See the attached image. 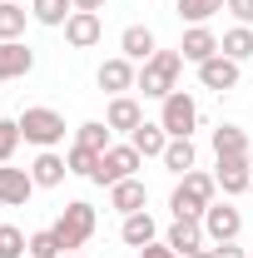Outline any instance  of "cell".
<instances>
[{
  "instance_id": "6da1fadb",
  "label": "cell",
  "mask_w": 253,
  "mask_h": 258,
  "mask_svg": "<svg viewBox=\"0 0 253 258\" xmlns=\"http://www.w3.org/2000/svg\"><path fill=\"white\" fill-rule=\"evenodd\" d=\"M214 194H219V179L189 169V174L174 184V194H169V209H174V219H204V209L214 204Z\"/></svg>"
},
{
  "instance_id": "7a4b0ae2",
  "label": "cell",
  "mask_w": 253,
  "mask_h": 258,
  "mask_svg": "<svg viewBox=\"0 0 253 258\" xmlns=\"http://www.w3.org/2000/svg\"><path fill=\"white\" fill-rule=\"evenodd\" d=\"M95 224H99L95 204H85V199H75V204H65V209H60V219H55L50 228L60 233L65 253H75V248H85V243L95 238Z\"/></svg>"
},
{
  "instance_id": "3957f363",
  "label": "cell",
  "mask_w": 253,
  "mask_h": 258,
  "mask_svg": "<svg viewBox=\"0 0 253 258\" xmlns=\"http://www.w3.org/2000/svg\"><path fill=\"white\" fill-rule=\"evenodd\" d=\"M179 75H184V55H179V50H159L154 60L139 70V90L149 99H169L179 90Z\"/></svg>"
},
{
  "instance_id": "277c9868",
  "label": "cell",
  "mask_w": 253,
  "mask_h": 258,
  "mask_svg": "<svg viewBox=\"0 0 253 258\" xmlns=\"http://www.w3.org/2000/svg\"><path fill=\"white\" fill-rule=\"evenodd\" d=\"M20 134H25V144L55 149V144L65 139V114H60V109H50V104H30V109L20 114Z\"/></svg>"
},
{
  "instance_id": "5b68a950",
  "label": "cell",
  "mask_w": 253,
  "mask_h": 258,
  "mask_svg": "<svg viewBox=\"0 0 253 258\" xmlns=\"http://www.w3.org/2000/svg\"><path fill=\"white\" fill-rule=\"evenodd\" d=\"M144 164V154L134 149V144H109L104 154H99V169L90 184H99V189H114L119 179H134V169Z\"/></svg>"
},
{
  "instance_id": "8992f818",
  "label": "cell",
  "mask_w": 253,
  "mask_h": 258,
  "mask_svg": "<svg viewBox=\"0 0 253 258\" xmlns=\"http://www.w3.org/2000/svg\"><path fill=\"white\" fill-rule=\"evenodd\" d=\"M164 109H159V124L169 129V139H189L194 129H199V104H194L189 90H174L169 99H159Z\"/></svg>"
},
{
  "instance_id": "52a82bcc",
  "label": "cell",
  "mask_w": 253,
  "mask_h": 258,
  "mask_svg": "<svg viewBox=\"0 0 253 258\" xmlns=\"http://www.w3.org/2000/svg\"><path fill=\"white\" fill-rule=\"evenodd\" d=\"M238 233H243V214L233 204H209L204 209V238L209 243H233Z\"/></svg>"
},
{
  "instance_id": "ba28073f",
  "label": "cell",
  "mask_w": 253,
  "mask_h": 258,
  "mask_svg": "<svg viewBox=\"0 0 253 258\" xmlns=\"http://www.w3.org/2000/svg\"><path fill=\"white\" fill-rule=\"evenodd\" d=\"M104 40V20H99L95 10H70V20H65V45L70 50H90Z\"/></svg>"
},
{
  "instance_id": "9c48e42d",
  "label": "cell",
  "mask_w": 253,
  "mask_h": 258,
  "mask_svg": "<svg viewBox=\"0 0 253 258\" xmlns=\"http://www.w3.org/2000/svg\"><path fill=\"white\" fill-rule=\"evenodd\" d=\"M95 85L104 90V95H129V90H139V70H134V60L114 55V60H104V64H99Z\"/></svg>"
},
{
  "instance_id": "30bf717a",
  "label": "cell",
  "mask_w": 253,
  "mask_h": 258,
  "mask_svg": "<svg viewBox=\"0 0 253 258\" xmlns=\"http://www.w3.org/2000/svg\"><path fill=\"white\" fill-rule=\"evenodd\" d=\"M238 80H243V70H238V60H228V55H214V60L199 64V85H204V90H214V95L238 90Z\"/></svg>"
},
{
  "instance_id": "8fae6325",
  "label": "cell",
  "mask_w": 253,
  "mask_h": 258,
  "mask_svg": "<svg viewBox=\"0 0 253 258\" xmlns=\"http://www.w3.org/2000/svg\"><path fill=\"white\" fill-rule=\"evenodd\" d=\"M35 189H40V184L30 179V169H10V164H0V209H25Z\"/></svg>"
},
{
  "instance_id": "7c38bea8",
  "label": "cell",
  "mask_w": 253,
  "mask_h": 258,
  "mask_svg": "<svg viewBox=\"0 0 253 258\" xmlns=\"http://www.w3.org/2000/svg\"><path fill=\"white\" fill-rule=\"evenodd\" d=\"M35 70V50L25 40H0V80H25Z\"/></svg>"
},
{
  "instance_id": "4fadbf2b",
  "label": "cell",
  "mask_w": 253,
  "mask_h": 258,
  "mask_svg": "<svg viewBox=\"0 0 253 258\" xmlns=\"http://www.w3.org/2000/svg\"><path fill=\"white\" fill-rule=\"evenodd\" d=\"M164 243H169L179 258L199 253V248H204V219H174V224H169V233H164Z\"/></svg>"
},
{
  "instance_id": "5bb4252c",
  "label": "cell",
  "mask_w": 253,
  "mask_h": 258,
  "mask_svg": "<svg viewBox=\"0 0 253 258\" xmlns=\"http://www.w3.org/2000/svg\"><path fill=\"white\" fill-rule=\"evenodd\" d=\"M179 55H184L189 64L214 60V55H219V35L209 30V25H189V30H184V40H179Z\"/></svg>"
},
{
  "instance_id": "9a60e30c",
  "label": "cell",
  "mask_w": 253,
  "mask_h": 258,
  "mask_svg": "<svg viewBox=\"0 0 253 258\" xmlns=\"http://www.w3.org/2000/svg\"><path fill=\"white\" fill-rule=\"evenodd\" d=\"M119 50H124V60L134 64H149L159 55V35L149 30V25H129L124 35H119Z\"/></svg>"
},
{
  "instance_id": "2e32d148",
  "label": "cell",
  "mask_w": 253,
  "mask_h": 258,
  "mask_svg": "<svg viewBox=\"0 0 253 258\" xmlns=\"http://www.w3.org/2000/svg\"><path fill=\"white\" fill-rule=\"evenodd\" d=\"M214 179H219V189L228 194V199H233V194H248L253 189V164L248 159H219Z\"/></svg>"
},
{
  "instance_id": "e0dca14e",
  "label": "cell",
  "mask_w": 253,
  "mask_h": 258,
  "mask_svg": "<svg viewBox=\"0 0 253 258\" xmlns=\"http://www.w3.org/2000/svg\"><path fill=\"white\" fill-rule=\"evenodd\" d=\"M65 174H70V164H65V154H55V149H40L30 164V179L40 184V189H60Z\"/></svg>"
},
{
  "instance_id": "ac0fdd59",
  "label": "cell",
  "mask_w": 253,
  "mask_h": 258,
  "mask_svg": "<svg viewBox=\"0 0 253 258\" xmlns=\"http://www.w3.org/2000/svg\"><path fill=\"white\" fill-rule=\"evenodd\" d=\"M104 124L119 129V134H134V129L144 124V109H139V99L114 95V99H109V109H104Z\"/></svg>"
},
{
  "instance_id": "d6986e66",
  "label": "cell",
  "mask_w": 253,
  "mask_h": 258,
  "mask_svg": "<svg viewBox=\"0 0 253 258\" xmlns=\"http://www.w3.org/2000/svg\"><path fill=\"white\" fill-rule=\"evenodd\" d=\"M129 144H134L144 159H164V149H169V129L159 124V119H144V124L129 134Z\"/></svg>"
},
{
  "instance_id": "ffe728a7",
  "label": "cell",
  "mask_w": 253,
  "mask_h": 258,
  "mask_svg": "<svg viewBox=\"0 0 253 258\" xmlns=\"http://www.w3.org/2000/svg\"><path fill=\"white\" fill-rule=\"evenodd\" d=\"M149 204V189H144V179H119L114 189H109V209H119V214H139Z\"/></svg>"
},
{
  "instance_id": "44dd1931",
  "label": "cell",
  "mask_w": 253,
  "mask_h": 258,
  "mask_svg": "<svg viewBox=\"0 0 253 258\" xmlns=\"http://www.w3.org/2000/svg\"><path fill=\"white\" fill-rule=\"evenodd\" d=\"M119 238H124L129 248H149L159 238V224L149 219V209H139V214H124V228H119Z\"/></svg>"
},
{
  "instance_id": "7402d4cb",
  "label": "cell",
  "mask_w": 253,
  "mask_h": 258,
  "mask_svg": "<svg viewBox=\"0 0 253 258\" xmlns=\"http://www.w3.org/2000/svg\"><path fill=\"white\" fill-rule=\"evenodd\" d=\"M214 159H248V134L238 124H219L214 129Z\"/></svg>"
},
{
  "instance_id": "603a6c76",
  "label": "cell",
  "mask_w": 253,
  "mask_h": 258,
  "mask_svg": "<svg viewBox=\"0 0 253 258\" xmlns=\"http://www.w3.org/2000/svg\"><path fill=\"white\" fill-rule=\"evenodd\" d=\"M219 55H228V60H248L253 55V30L248 25H233V30H223V40H219Z\"/></svg>"
},
{
  "instance_id": "cb8c5ba5",
  "label": "cell",
  "mask_w": 253,
  "mask_h": 258,
  "mask_svg": "<svg viewBox=\"0 0 253 258\" xmlns=\"http://www.w3.org/2000/svg\"><path fill=\"white\" fill-rule=\"evenodd\" d=\"M25 20H30V10L20 0H0V40H20L25 35Z\"/></svg>"
},
{
  "instance_id": "d4e9b609",
  "label": "cell",
  "mask_w": 253,
  "mask_h": 258,
  "mask_svg": "<svg viewBox=\"0 0 253 258\" xmlns=\"http://www.w3.org/2000/svg\"><path fill=\"white\" fill-rule=\"evenodd\" d=\"M174 10H179V20H189V25H209L223 10V0H174Z\"/></svg>"
},
{
  "instance_id": "484cf974",
  "label": "cell",
  "mask_w": 253,
  "mask_h": 258,
  "mask_svg": "<svg viewBox=\"0 0 253 258\" xmlns=\"http://www.w3.org/2000/svg\"><path fill=\"white\" fill-rule=\"evenodd\" d=\"M194 159H199L194 154V139H169V149H164V169L169 174H189Z\"/></svg>"
},
{
  "instance_id": "4316f807",
  "label": "cell",
  "mask_w": 253,
  "mask_h": 258,
  "mask_svg": "<svg viewBox=\"0 0 253 258\" xmlns=\"http://www.w3.org/2000/svg\"><path fill=\"white\" fill-rule=\"evenodd\" d=\"M70 10H75L70 0H30V15H35V20H40V25H50V30L70 20Z\"/></svg>"
},
{
  "instance_id": "83f0119b",
  "label": "cell",
  "mask_w": 253,
  "mask_h": 258,
  "mask_svg": "<svg viewBox=\"0 0 253 258\" xmlns=\"http://www.w3.org/2000/svg\"><path fill=\"white\" fill-rule=\"evenodd\" d=\"M109 134H114V129L104 124V119H90V124H80V129H75V144H85V149L104 154V149H109Z\"/></svg>"
},
{
  "instance_id": "f1b7e54d",
  "label": "cell",
  "mask_w": 253,
  "mask_h": 258,
  "mask_svg": "<svg viewBox=\"0 0 253 258\" xmlns=\"http://www.w3.org/2000/svg\"><path fill=\"white\" fill-rule=\"evenodd\" d=\"M0 258H30V238L15 224H0Z\"/></svg>"
},
{
  "instance_id": "f546056e",
  "label": "cell",
  "mask_w": 253,
  "mask_h": 258,
  "mask_svg": "<svg viewBox=\"0 0 253 258\" xmlns=\"http://www.w3.org/2000/svg\"><path fill=\"white\" fill-rule=\"evenodd\" d=\"M60 253H65V243H60V233H55V228L30 233V258H60Z\"/></svg>"
},
{
  "instance_id": "4dcf8cb0",
  "label": "cell",
  "mask_w": 253,
  "mask_h": 258,
  "mask_svg": "<svg viewBox=\"0 0 253 258\" xmlns=\"http://www.w3.org/2000/svg\"><path fill=\"white\" fill-rule=\"evenodd\" d=\"M65 164H70V174H85V179H95L99 154H95V149H85V144H75V149L65 154Z\"/></svg>"
},
{
  "instance_id": "1f68e13d",
  "label": "cell",
  "mask_w": 253,
  "mask_h": 258,
  "mask_svg": "<svg viewBox=\"0 0 253 258\" xmlns=\"http://www.w3.org/2000/svg\"><path fill=\"white\" fill-rule=\"evenodd\" d=\"M20 119H0V164H10L15 159V149H20Z\"/></svg>"
},
{
  "instance_id": "d6a6232c",
  "label": "cell",
  "mask_w": 253,
  "mask_h": 258,
  "mask_svg": "<svg viewBox=\"0 0 253 258\" xmlns=\"http://www.w3.org/2000/svg\"><path fill=\"white\" fill-rule=\"evenodd\" d=\"M223 10H228L238 25H253V0H223Z\"/></svg>"
},
{
  "instance_id": "836d02e7",
  "label": "cell",
  "mask_w": 253,
  "mask_h": 258,
  "mask_svg": "<svg viewBox=\"0 0 253 258\" xmlns=\"http://www.w3.org/2000/svg\"><path fill=\"white\" fill-rule=\"evenodd\" d=\"M214 258H248V248H238V238L233 243H214Z\"/></svg>"
},
{
  "instance_id": "e575fe53",
  "label": "cell",
  "mask_w": 253,
  "mask_h": 258,
  "mask_svg": "<svg viewBox=\"0 0 253 258\" xmlns=\"http://www.w3.org/2000/svg\"><path fill=\"white\" fill-rule=\"evenodd\" d=\"M139 258H179V253H174V248H169V243H159V238H154V243H149V248H139Z\"/></svg>"
},
{
  "instance_id": "d590c367",
  "label": "cell",
  "mask_w": 253,
  "mask_h": 258,
  "mask_svg": "<svg viewBox=\"0 0 253 258\" xmlns=\"http://www.w3.org/2000/svg\"><path fill=\"white\" fill-rule=\"evenodd\" d=\"M70 5H75V10H95V15H99V10H104L109 0H70Z\"/></svg>"
},
{
  "instance_id": "8d00e7d4",
  "label": "cell",
  "mask_w": 253,
  "mask_h": 258,
  "mask_svg": "<svg viewBox=\"0 0 253 258\" xmlns=\"http://www.w3.org/2000/svg\"><path fill=\"white\" fill-rule=\"evenodd\" d=\"M189 258H214V248H199V253H189Z\"/></svg>"
},
{
  "instance_id": "74e56055",
  "label": "cell",
  "mask_w": 253,
  "mask_h": 258,
  "mask_svg": "<svg viewBox=\"0 0 253 258\" xmlns=\"http://www.w3.org/2000/svg\"><path fill=\"white\" fill-rule=\"evenodd\" d=\"M70 258H90V253H70Z\"/></svg>"
},
{
  "instance_id": "f35d334b",
  "label": "cell",
  "mask_w": 253,
  "mask_h": 258,
  "mask_svg": "<svg viewBox=\"0 0 253 258\" xmlns=\"http://www.w3.org/2000/svg\"><path fill=\"white\" fill-rule=\"evenodd\" d=\"M248 258H253V248H248Z\"/></svg>"
},
{
  "instance_id": "ab89813d",
  "label": "cell",
  "mask_w": 253,
  "mask_h": 258,
  "mask_svg": "<svg viewBox=\"0 0 253 258\" xmlns=\"http://www.w3.org/2000/svg\"><path fill=\"white\" fill-rule=\"evenodd\" d=\"M20 5H25V0H20Z\"/></svg>"
},
{
  "instance_id": "60d3db41",
  "label": "cell",
  "mask_w": 253,
  "mask_h": 258,
  "mask_svg": "<svg viewBox=\"0 0 253 258\" xmlns=\"http://www.w3.org/2000/svg\"><path fill=\"white\" fill-rule=\"evenodd\" d=\"M248 194H253V189H248Z\"/></svg>"
}]
</instances>
